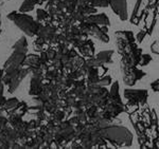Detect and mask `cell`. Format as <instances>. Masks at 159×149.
Masks as SVG:
<instances>
[{
    "mask_svg": "<svg viewBox=\"0 0 159 149\" xmlns=\"http://www.w3.org/2000/svg\"><path fill=\"white\" fill-rule=\"evenodd\" d=\"M85 22H88V24H97V25H106L108 27L110 24L108 17L105 14H97V15H88V16L85 17Z\"/></svg>",
    "mask_w": 159,
    "mask_h": 149,
    "instance_id": "obj_10",
    "label": "cell"
},
{
    "mask_svg": "<svg viewBox=\"0 0 159 149\" xmlns=\"http://www.w3.org/2000/svg\"><path fill=\"white\" fill-rule=\"evenodd\" d=\"M0 25H1V22H0ZM0 33H1V30H0Z\"/></svg>",
    "mask_w": 159,
    "mask_h": 149,
    "instance_id": "obj_25",
    "label": "cell"
},
{
    "mask_svg": "<svg viewBox=\"0 0 159 149\" xmlns=\"http://www.w3.org/2000/svg\"><path fill=\"white\" fill-rule=\"evenodd\" d=\"M84 31H86L88 34L93 35L94 37H97L98 39L102 40L104 42H108L109 38L107 34L105 32L102 31L101 28H99L97 24H88V22H85V25H84Z\"/></svg>",
    "mask_w": 159,
    "mask_h": 149,
    "instance_id": "obj_8",
    "label": "cell"
},
{
    "mask_svg": "<svg viewBox=\"0 0 159 149\" xmlns=\"http://www.w3.org/2000/svg\"><path fill=\"white\" fill-rule=\"evenodd\" d=\"M109 95H119V84H118V81H115L112 84Z\"/></svg>",
    "mask_w": 159,
    "mask_h": 149,
    "instance_id": "obj_20",
    "label": "cell"
},
{
    "mask_svg": "<svg viewBox=\"0 0 159 149\" xmlns=\"http://www.w3.org/2000/svg\"><path fill=\"white\" fill-rule=\"evenodd\" d=\"M151 49H152L153 53L159 54V42H153V43H152V46H151Z\"/></svg>",
    "mask_w": 159,
    "mask_h": 149,
    "instance_id": "obj_21",
    "label": "cell"
},
{
    "mask_svg": "<svg viewBox=\"0 0 159 149\" xmlns=\"http://www.w3.org/2000/svg\"><path fill=\"white\" fill-rule=\"evenodd\" d=\"M27 109H28V105L25 104V102H20L18 106H17L11 112H13V113H15L17 115H20V116H24V114H25V112H27ZM9 113H10V112H9Z\"/></svg>",
    "mask_w": 159,
    "mask_h": 149,
    "instance_id": "obj_16",
    "label": "cell"
},
{
    "mask_svg": "<svg viewBox=\"0 0 159 149\" xmlns=\"http://www.w3.org/2000/svg\"><path fill=\"white\" fill-rule=\"evenodd\" d=\"M143 34H144V32L143 31H141V32L139 33V34L137 35V38H138V42H142V39H143Z\"/></svg>",
    "mask_w": 159,
    "mask_h": 149,
    "instance_id": "obj_24",
    "label": "cell"
},
{
    "mask_svg": "<svg viewBox=\"0 0 159 149\" xmlns=\"http://www.w3.org/2000/svg\"><path fill=\"white\" fill-rule=\"evenodd\" d=\"M56 51L54 50V49H52V48H48L47 50H46V54H47V58H48V60L50 61V63H52L53 60H54V58H55V56H56Z\"/></svg>",
    "mask_w": 159,
    "mask_h": 149,
    "instance_id": "obj_18",
    "label": "cell"
},
{
    "mask_svg": "<svg viewBox=\"0 0 159 149\" xmlns=\"http://www.w3.org/2000/svg\"><path fill=\"white\" fill-rule=\"evenodd\" d=\"M40 58H39V55H36V54H29L27 55L24 61V66L25 67H39L40 66Z\"/></svg>",
    "mask_w": 159,
    "mask_h": 149,
    "instance_id": "obj_13",
    "label": "cell"
},
{
    "mask_svg": "<svg viewBox=\"0 0 159 149\" xmlns=\"http://www.w3.org/2000/svg\"><path fill=\"white\" fill-rule=\"evenodd\" d=\"M42 0H25L22 2L21 7L19 9V12L21 13H28L30 11H33L36 4H42Z\"/></svg>",
    "mask_w": 159,
    "mask_h": 149,
    "instance_id": "obj_11",
    "label": "cell"
},
{
    "mask_svg": "<svg viewBox=\"0 0 159 149\" xmlns=\"http://www.w3.org/2000/svg\"><path fill=\"white\" fill-rule=\"evenodd\" d=\"M78 3L81 7H86L90 3V0H78Z\"/></svg>",
    "mask_w": 159,
    "mask_h": 149,
    "instance_id": "obj_23",
    "label": "cell"
},
{
    "mask_svg": "<svg viewBox=\"0 0 159 149\" xmlns=\"http://www.w3.org/2000/svg\"><path fill=\"white\" fill-rule=\"evenodd\" d=\"M108 3L115 14L119 16L122 21L127 20V0H108Z\"/></svg>",
    "mask_w": 159,
    "mask_h": 149,
    "instance_id": "obj_4",
    "label": "cell"
},
{
    "mask_svg": "<svg viewBox=\"0 0 159 149\" xmlns=\"http://www.w3.org/2000/svg\"><path fill=\"white\" fill-rule=\"evenodd\" d=\"M80 52L82 53L83 56H87V57H92L94 52V48L92 46V43L90 40H88L87 42H83L81 46L79 47Z\"/></svg>",
    "mask_w": 159,
    "mask_h": 149,
    "instance_id": "obj_12",
    "label": "cell"
},
{
    "mask_svg": "<svg viewBox=\"0 0 159 149\" xmlns=\"http://www.w3.org/2000/svg\"><path fill=\"white\" fill-rule=\"evenodd\" d=\"M101 137L109 141L114 146H130L133 143V134L127 128L122 126H106L100 129Z\"/></svg>",
    "mask_w": 159,
    "mask_h": 149,
    "instance_id": "obj_2",
    "label": "cell"
},
{
    "mask_svg": "<svg viewBox=\"0 0 159 149\" xmlns=\"http://www.w3.org/2000/svg\"><path fill=\"white\" fill-rule=\"evenodd\" d=\"M111 83V77L110 76H104V77L100 78L98 81H97V85L99 86H108V85Z\"/></svg>",
    "mask_w": 159,
    "mask_h": 149,
    "instance_id": "obj_19",
    "label": "cell"
},
{
    "mask_svg": "<svg viewBox=\"0 0 159 149\" xmlns=\"http://www.w3.org/2000/svg\"><path fill=\"white\" fill-rule=\"evenodd\" d=\"M29 73H30L29 68H28V67H25V66L22 67V68L18 71V73L15 74L14 77L11 79L10 84L7 85V88H9L7 89V91H9V93H13L15 90L18 88L20 83L22 81V79H24Z\"/></svg>",
    "mask_w": 159,
    "mask_h": 149,
    "instance_id": "obj_5",
    "label": "cell"
},
{
    "mask_svg": "<svg viewBox=\"0 0 159 149\" xmlns=\"http://www.w3.org/2000/svg\"><path fill=\"white\" fill-rule=\"evenodd\" d=\"M28 52V42L27 38L22 36L21 38L13 46V53L7 58L3 66V74H2V81L7 86L11 79L14 77L16 73L24 67V61L27 57Z\"/></svg>",
    "mask_w": 159,
    "mask_h": 149,
    "instance_id": "obj_1",
    "label": "cell"
},
{
    "mask_svg": "<svg viewBox=\"0 0 159 149\" xmlns=\"http://www.w3.org/2000/svg\"><path fill=\"white\" fill-rule=\"evenodd\" d=\"M37 21L40 22L42 24H50L52 21V17L50 16V14L48 13V11L43 9H38L37 10Z\"/></svg>",
    "mask_w": 159,
    "mask_h": 149,
    "instance_id": "obj_14",
    "label": "cell"
},
{
    "mask_svg": "<svg viewBox=\"0 0 159 149\" xmlns=\"http://www.w3.org/2000/svg\"><path fill=\"white\" fill-rule=\"evenodd\" d=\"M90 6L92 7H108V0H90Z\"/></svg>",
    "mask_w": 159,
    "mask_h": 149,
    "instance_id": "obj_17",
    "label": "cell"
},
{
    "mask_svg": "<svg viewBox=\"0 0 159 149\" xmlns=\"http://www.w3.org/2000/svg\"><path fill=\"white\" fill-rule=\"evenodd\" d=\"M43 76H32L30 83L29 94L32 96H36L43 91Z\"/></svg>",
    "mask_w": 159,
    "mask_h": 149,
    "instance_id": "obj_9",
    "label": "cell"
},
{
    "mask_svg": "<svg viewBox=\"0 0 159 149\" xmlns=\"http://www.w3.org/2000/svg\"><path fill=\"white\" fill-rule=\"evenodd\" d=\"M124 96L129 103H138L145 102L148 97L147 90H130L126 89L124 91Z\"/></svg>",
    "mask_w": 159,
    "mask_h": 149,
    "instance_id": "obj_6",
    "label": "cell"
},
{
    "mask_svg": "<svg viewBox=\"0 0 159 149\" xmlns=\"http://www.w3.org/2000/svg\"><path fill=\"white\" fill-rule=\"evenodd\" d=\"M151 59H152V58H151L150 56L148 55V54H145V55H143V56H142V60L140 61V65H141V66L148 65V61H151Z\"/></svg>",
    "mask_w": 159,
    "mask_h": 149,
    "instance_id": "obj_22",
    "label": "cell"
},
{
    "mask_svg": "<svg viewBox=\"0 0 159 149\" xmlns=\"http://www.w3.org/2000/svg\"><path fill=\"white\" fill-rule=\"evenodd\" d=\"M19 103L20 102L16 97H12V99H6V102H4V104H3V109L6 110V112H11L18 106Z\"/></svg>",
    "mask_w": 159,
    "mask_h": 149,
    "instance_id": "obj_15",
    "label": "cell"
},
{
    "mask_svg": "<svg viewBox=\"0 0 159 149\" xmlns=\"http://www.w3.org/2000/svg\"><path fill=\"white\" fill-rule=\"evenodd\" d=\"M114 54V51H103V52H100L97 55L96 58L93 59H89L87 61V65L89 66H93V67H100L104 64H108L111 63V56Z\"/></svg>",
    "mask_w": 159,
    "mask_h": 149,
    "instance_id": "obj_7",
    "label": "cell"
},
{
    "mask_svg": "<svg viewBox=\"0 0 159 149\" xmlns=\"http://www.w3.org/2000/svg\"><path fill=\"white\" fill-rule=\"evenodd\" d=\"M7 17L14 22V24L17 25L25 35L30 36V37L36 36L38 29L42 24L37 20L33 19L32 16L21 12H11Z\"/></svg>",
    "mask_w": 159,
    "mask_h": 149,
    "instance_id": "obj_3",
    "label": "cell"
}]
</instances>
